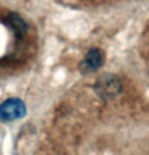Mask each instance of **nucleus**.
<instances>
[{"instance_id": "4", "label": "nucleus", "mask_w": 149, "mask_h": 155, "mask_svg": "<svg viewBox=\"0 0 149 155\" xmlns=\"http://www.w3.org/2000/svg\"><path fill=\"white\" fill-rule=\"evenodd\" d=\"M5 22L11 27V29L15 31L16 35H22L26 31H27V26H26V21L21 18V16L18 15H15V13H11L8 15L7 18H5Z\"/></svg>"}, {"instance_id": "1", "label": "nucleus", "mask_w": 149, "mask_h": 155, "mask_svg": "<svg viewBox=\"0 0 149 155\" xmlns=\"http://www.w3.org/2000/svg\"><path fill=\"white\" fill-rule=\"evenodd\" d=\"M95 91L103 99H112V97L120 94V91H122V82L119 80V77L112 75V74H104V75H101L96 80Z\"/></svg>"}, {"instance_id": "2", "label": "nucleus", "mask_w": 149, "mask_h": 155, "mask_svg": "<svg viewBox=\"0 0 149 155\" xmlns=\"http://www.w3.org/2000/svg\"><path fill=\"white\" fill-rule=\"evenodd\" d=\"M26 115V106L18 97H10L0 104V120L3 122H13Z\"/></svg>"}, {"instance_id": "3", "label": "nucleus", "mask_w": 149, "mask_h": 155, "mask_svg": "<svg viewBox=\"0 0 149 155\" xmlns=\"http://www.w3.org/2000/svg\"><path fill=\"white\" fill-rule=\"evenodd\" d=\"M103 61H104V54L100 48H90L88 53L85 54V58L80 64V69L83 72H93L96 69H100L103 66Z\"/></svg>"}]
</instances>
